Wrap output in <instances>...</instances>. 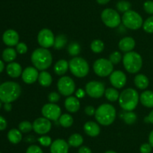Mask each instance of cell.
<instances>
[{
	"instance_id": "obj_35",
	"label": "cell",
	"mask_w": 153,
	"mask_h": 153,
	"mask_svg": "<svg viewBox=\"0 0 153 153\" xmlns=\"http://www.w3.org/2000/svg\"><path fill=\"white\" fill-rule=\"evenodd\" d=\"M67 51H68L69 54L73 56H76L79 55L81 52V46L78 43L76 42H73L70 44H69L68 47H67Z\"/></svg>"
},
{
	"instance_id": "obj_12",
	"label": "cell",
	"mask_w": 153,
	"mask_h": 153,
	"mask_svg": "<svg viewBox=\"0 0 153 153\" xmlns=\"http://www.w3.org/2000/svg\"><path fill=\"white\" fill-rule=\"evenodd\" d=\"M41 112L43 117L48 118L50 121H56L59 119L61 116V110L60 106L53 103L46 104L42 107Z\"/></svg>"
},
{
	"instance_id": "obj_31",
	"label": "cell",
	"mask_w": 153,
	"mask_h": 153,
	"mask_svg": "<svg viewBox=\"0 0 153 153\" xmlns=\"http://www.w3.org/2000/svg\"><path fill=\"white\" fill-rule=\"evenodd\" d=\"M58 122H59V124L62 127L69 128L70 126H72V124H73V118L72 117V116L70 115V114L64 113L60 116Z\"/></svg>"
},
{
	"instance_id": "obj_44",
	"label": "cell",
	"mask_w": 153,
	"mask_h": 153,
	"mask_svg": "<svg viewBox=\"0 0 153 153\" xmlns=\"http://www.w3.org/2000/svg\"><path fill=\"white\" fill-rule=\"evenodd\" d=\"M25 153H43V150L37 145H31L28 147Z\"/></svg>"
},
{
	"instance_id": "obj_53",
	"label": "cell",
	"mask_w": 153,
	"mask_h": 153,
	"mask_svg": "<svg viewBox=\"0 0 153 153\" xmlns=\"http://www.w3.org/2000/svg\"><path fill=\"white\" fill-rule=\"evenodd\" d=\"M111 0H97V2L100 4H105L108 3Z\"/></svg>"
},
{
	"instance_id": "obj_37",
	"label": "cell",
	"mask_w": 153,
	"mask_h": 153,
	"mask_svg": "<svg viewBox=\"0 0 153 153\" xmlns=\"http://www.w3.org/2000/svg\"><path fill=\"white\" fill-rule=\"evenodd\" d=\"M19 130L22 133H28L33 130V124L30 122L23 121L19 124Z\"/></svg>"
},
{
	"instance_id": "obj_32",
	"label": "cell",
	"mask_w": 153,
	"mask_h": 153,
	"mask_svg": "<svg viewBox=\"0 0 153 153\" xmlns=\"http://www.w3.org/2000/svg\"><path fill=\"white\" fill-rule=\"evenodd\" d=\"M67 43V39L64 34H58L55 38V42H54L53 46L56 50H61L65 46Z\"/></svg>"
},
{
	"instance_id": "obj_47",
	"label": "cell",
	"mask_w": 153,
	"mask_h": 153,
	"mask_svg": "<svg viewBox=\"0 0 153 153\" xmlns=\"http://www.w3.org/2000/svg\"><path fill=\"white\" fill-rule=\"evenodd\" d=\"M7 128V121L4 117L0 116V130H4Z\"/></svg>"
},
{
	"instance_id": "obj_33",
	"label": "cell",
	"mask_w": 153,
	"mask_h": 153,
	"mask_svg": "<svg viewBox=\"0 0 153 153\" xmlns=\"http://www.w3.org/2000/svg\"><path fill=\"white\" fill-rule=\"evenodd\" d=\"M91 50L95 53H100L104 50L105 44L102 40H100V39H96V40H93L91 43Z\"/></svg>"
},
{
	"instance_id": "obj_5",
	"label": "cell",
	"mask_w": 153,
	"mask_h": 153,
	"mask_svg": "<svg viewBox=\"0 0 153 153\" xmlns=\"http://www.w3.org/2000/svg\"><path fill=\"white\" fill-rule=\"evenodd\" d=\"M123 63L126 70L131 74L137 73L143 65L141 56L137 52H126L123 57Z\"/></svg>"
},
{
	"instance_id": "obj_23",
	"label": "cell",
	"mask_w": 153,
	"mask_h": 153,
	"mask_svg": "<svg viewBox=\"0 0 153 153\" xmlns=\"http://www.w3.org/2000/svg\"><path fill=\"white\" fill-rule=\"evenodd\" d=\"M140 101L144 106L148 108L153 107V92L146 90L140 94Z\"/></svg>"
},
{
	"instance_id": "obj_9",
	"label": "cell",
	"mask_w": 153,
	"mask_h": 153,
	"mask_svg": "<svg viewBox=\"0 0 153 153\" xmlns=\"http://www.w3.org/2000/svg\"><path fill=\"white\" fill-rule=\"evenodd\" d=\"M103 23L109 28H116L120 24L122 19L119 13L112 8H105L101 14Z\"/></svg>"
},
{
	"instance_id": "obj_1",
	"label": "cell",
	"mask_w": 153,
	"mask_h": 153,
	"mask_svg": "<svg viewBox=\"0 0 153 153\" xmlns=\"http://www.w3.org/2000/svg\"><path fill=\"white\" fill-rule=\"evenodd\" d=\"M22 89L19 84L13 81H7L0 85V100L12 103L20 96Z\"/></svg>"
},
{
	"instance_id": "obj_7",
	"label": "cell",
	"mask_w": 153,
	"mask_h": 153,
	"mask_svg": "<svg viewBox=\"0 0 153 153\" xmlns=\"http://www.w3.org/2000/svg\"><path fill=\"white\" fill-rule=\"evenodd\" d=\"M122 22L126 28L131 30H137L143 26V19L141 16L134 10H129L123 14Z\"/></svg>"
},
{
	"instance_id": "obj_41",
	"label": "cell",
	"mask_w": 153,
	"mask_h": 153,
	"mask_svg": "<svg viewBox=\"0 0 153 153\" xmlns=\"http://www.w3.org/2000/svg\"><path fill=\"white\" fill-rule=\"evenodd\" d=\"M143 9L149 14H153V1L148 0L145 2L143 4Z\"/></svg>"
},
{
	"instance_id": "obj_52",
	"label": "cell",
	"mask_w": 153,
	"mask_h": 153,
	"mask_svg": "<svg viewBox=\"0 0 153 153\" xmlns=\"http://www.w3.org/2000/svg\"><path fill=\"white\" fill-rule=\"evenodd\" d=\"M149 144L152 146V147L153 148V130L150 132V134H149Z\"/></svg>"
},
{
	"instance_id": "obj_49",
	"label": "cell",
	"mask_w": 153,
	"mask_h": 153,
	"mask_svg": "<svg viewBox=\"0 0 153 153\" xmlns=\"http://www.w3.org/2000/svg\"><path fill=\"white\" fill-rule=\"evenodd\" d=\"M145 121H146V122H150L153 124V110L151 111L150 113L149 114V116L145 118Z\"/></svg>"
},
{
	"instance_id": "obj_36",
	"label": "cell",
	"mask_w": 153,
	"mask_h": 153,
	"mask_svg": "<svg viewBox=\"0 0 153 153\" xmlns=\"http://www.w3.org/2000/svg\"><path fill=\"white\" fill-rule=\"evenodd\" d=\"M131 4L128 1H124V0H122V1H120L117 3V8L119 10L120 12H122V13H126L128 10H131Z\"/></svg>"
},
{
	"instance_id": "obj_3",
	"label": "cell",
	"mask_w": 153,
	"mask_h": 153,
	"mask_svg": "<svg viewBox=\"0 0 153 153\" xmlns=\"http://www.w3.org/2000/svg\"><path fill=\"white\" fill-rule=\"evenodd\" d=\"M119 104L124 111H132L140 100L138 92L132 88H126L120 94Z\"/></svg>"
},
{
	"instance_id": "obj_17",
	"label": "cell",
	"mask_w": 153,
	"mask_h": 153,
	"mask_svg": "<svg viewBox=\"0 0 153 153\" xmlns=\"http://www.w3.org/2000/svg\"><path fill=\"white\" fill-rule=\"evenodd\" d=\"M19 34L13 29H7L4 32L2 36L3 42L10 46H16L19 43Z\"/></svg>"
},
{
	"instance_id": "obj_29",
	"label": "cell",
	"mask_w": 153,
	"mask_h": 153,
	"mask_svg": "<svg viewBox=\"0 0 153 153\" xmlns=\"http://www.w3.org/2000/svg\"><path fill=\"white\" fill-rule=\"evenodd\" d=\"M2 58L7 62H12L16 58V51L11 47L6 48L2 52Z\"/></svg>"
},
{
	"instance_id": "obj_48",
	"label": "cell",
	"mask_w": 153,
	"mask_h": 153,
	"mask_svg": "<svg viewBox=\"0 0 153 153\" xmlns=\"http://www.w3.org/2000/svg\"><path fill=\"white\" fill-rule=\"evenodd\" d=\"M79 153H92V151L89 147L83 146L80 147V148L79 149Z\"/></svg>"
},
{
	"instance_id": "obj_26",
	"label": "cell",
	"mask_w": 153,
	"mask_h": 153,
	"mask_svg": "<svg viewBox=\"0 0 153 153\" xmlns=\"http://www.w3.org/2000/svg\"><path fill=\"white\" fill-rule=\"evenodd\" d=\"M38 82L40 85L43 87H48L52 84V77L49 72L46 70H43L39 74L38 76Z\"/></svg>"
},
{
	"instance_id": "obj_20",
	"label": "cell",
	"mask_w": 153,
	"mask_h": 153,
	"mask_svg": "<svg viewBox=\"0 0 153 153\" xmlns=\"http://www.w3.org/2000/svg\"><path fill=\"white\" fill-rule=\"evenodd\" d=\"M66 110L70 112H76L80 108V102L79 99L74 96H69L64 102Z\"/></svg>"
},
{
	"instance_id": "obj_40",
	"label": "cell",
	"mask_w": 153,
	"mask_h": 153,
	"mask_svg": "<svg viewBox=\"0 0 153 153\" xmlns=\"http://www.w3.org/2000/svg\"><path fill=\"white\" fill-rule=\"evenodd\" d=\"M38 142L41 144L43 146H49L52 143V138L49 136H42L38 138Z\"/></svg>"
},
{
	"instance_id": "obj_11",
	"label": "cell",
	"mask_w": 153,
	"mask_h": 153,
	"mask_svg": "<svg viewBox=\"0 0 153 153\" xmlns=\"http://www.w3.org/2000/svg\"><path fill=\"white\" fill-rule=\"evenodd\" d=\"M85 92L87 94L94 98H100L105 94V87L103 82L100 81H91L85 86Z\"/></svg>"
},
{
	"instance_id": "obj_16",
	"label": "cell",
	"mask_w": 153,
	"mask_h": 153,
	"mask_svg": "<svg viewBox=\"0 0 153 153\" xmlns=\"http://www.w3.org/2000/svg\"><path fill=\"white\" fill-rule=\"evenodd\" d=\"M38 70L34 67H28L22 71V79L26 84H32L38 79Z\"/></svg>"
},
{
	"instance_id": "obj_6",
	"label": "cell",
	"mask_w": 153,
	"mask_h": 153,
	"mask_svg": "<svg viewBox=\"0 0 153 153\" xmlns=\"http://www.w3.org/2000/svg\"><path fill=\"white\" fill-rule=\"evenodd\" d=\"M69 68L75 76L82 78L89 73V64L85 58L82 57H74L69 62Z\"/></svg>"
},
{
	"instance_id": "obj_38",
	"label": "cell",
	"mask_w": 153,
	"mask_h": 153,
	"mask_svg": "<svg viewBox=\"0 0 153 153\" xmlns=\"http://www.w3.org/2000/svg\"><path fill=\"white\" fill-rule=\"evenodd\" d=\"M143 28L146 32L153 33V16H149L143 24Z\"/></svg>"
},
{
	"instance_id": "obj_45",
	"label": "cell",
	"mask_w": 153,
	"mask_h": 153,
	"mask_svg": "<svg viewBox=\"0 0 153 153\" xmlns=\"http://www.w3.org/2000/svg\"><path fill=\"white\" fill-rule=\"evenodd\" d=\"M152 147L149 143L142 144L140 148V151L141 153H150L152 152Z\"/></svg>"
},
{
	"instance_id": "obj_14",
	"label": "cell",
	"mask_w": 153,
	"mask_h": 153,
	"mask_svg": "<svg viewBox=\"0 0 153 153\" xmlns=\"http://www.w3.org/2000/svg\"><path fill=\"white\" fill-rule=\"evenodd\" d=\"M33 130L38 134H46L50 131L52 128V123L50 120L45 117H40L36 118L32 123Z\"/></svg>"
},
{
	"instance_id": "obj_15",
	"label": "cell",
	"mask_w": 153,
	"mask_h": 153,
	"mask_svg": "<svg viewBox=\"0 0 153 153\" xmlns=\"http://www.w3.org/2000/svg\"><path fill=\"white\" fill-rule=\"evenodd\" d=\"M110 82L114 88H121L126 83V75L122 70H114L110 75Z\"/></svg>"
},
{
	"instance_id": "obj_28",
	"label": "cell",
	"mask_w": 153,
	"mask_h": 153,
	"mask_svg": "<svg viewBox=\"0 0 153 153\" xmlns=\"http://www.w3.org/2000/svg\"><path fill=\"white\" fill-rule=\"evenodd\" d=\"M83 142V136L79 134H73L68 139V144L70 146L79 147L82 145Z\"/></svg>"
},
{
	"instance_id": "obj_10",
	"label": "cell",
	"mask_w": 153,
	"mask_h": 153,
	"mask_svg": "<svg viewBox=\"0 0 153 153\" xmlns=\"http://www.w3.org/2000/svg\"><path fill=\"white\" fill-rule=\"evenodd\" d=\"M58 90L61 94L64 96H70L76 89L74 80L70 76H61L57 84Z\"/></svg>"
},
{
	"instance_id": "obj_4",
	"label": "cell",
	"mask_w": 153,
	"mask_h": 153,
	"mask_svg": "<svg viewBox=\"0 0 153 153\" xmlns=\"http://www.w3.org/2000/svg\"><path fill=\"white\" fill-rule=\"evenodd\" d=\"M116 116V109L110 104H103L96 110L95 118L102 125L108 126L114 122Z\"/></svg>"
},
{
	"instance_id": "obj_21",
	"label": "cell",
	"mask_w": 153,
	"mask_h": 153,
	"mask_svg": "<svg viewBox=\"0 0 153 153\" xmlns=\"http://www.w3.org/2000/svg\"><path fill=\"white\" fill-rule=\"evenodd\" d=\"M118 46L123 52H131L135 46V40L131 37H125L120 40Z\"/></svg>"
},
{
	"instance_id": "obj_27",
	"label": "cell",
	"mask_w": 153,
	"mask_h": 153,
	"mask_svg": "<svg viewBox=\"0 0 153 153\" xmlns=\"http://www.w3.org/2000/svg\"><path fill=\"white\" fill-rule=\"evenodd\" d=\"M7 139L11 143L17 144L22 140V132L17 129H11L7 133Z\"/></svg>"
},
{
	"instance_id": "obj_8",
	"label": "cell",
	"mask_w": 153,
	"mask_h": 153,
	"mask_svg": "<svg viewBox=\"0 0 153 153\" xmlns=\"http://www.w3.org/2000/svg\"><path fill=\"white\" fill-rule=\"evenodd\" d=\"M94 70L97 75L101 77L110 76L114 70V64L107 58H99L94 63Z\"/></svg>"
},
{
	"instance_id": "obj_55",
	"label": "cell",
	"mask_w": 153,
	"mask_h": 153,
	"mask_svg": "<svg viewBox=\"0 0 153 153\" xmlns=\"http://www.w3.org/2000/svg\"><path fill=\"white\" fill-rule=\"evenodd\" d=\"M105 153H117V152L114 151H112V150H108V151H106Z\"/></svg>"
},
{
	"instance_id": "obj_2",
	"label": "cell",
	"mask_w": 153,
	"mask_h": 153,
	"mask_svg": "<svg viewBox=\"0 0 153 153\" xmlns=\"http://www.w3.org/2000/svg\"><path fill=\"white\" fill-rule=\"evenodd\" d=\"M31 62L34 68L40 70L49 68L52 63V56L46 48H37L33 51L31 56Z\"/></svg>"
},
{
	"instance_id": "obj_39",
	"label": "cell",
	"mask_w": 153,
	"mask_h": 153,
	"mask_svg": "<svg viewBox=\"0 0 153 153\" xmlns=\"http://www.w3.org/2000/svg\"><path fill=\"white\" fill-rule=\"evenodd\" d=\"M121 59H122V56H121L120 52H119L118 51H114L109 56V60L113 64H118L121 61Z\"/></svg>"
},
{
	"instance_id": "obj_43",
	"label": "cell",
	"mask_w": 153,
	"mask_h": 153,
	"mask_svg": "<svg viewBox=\"0 0 153 153\" xmlns=\"http://www.w3.org/2000/svg\"><path fill=\"white\" fill-rule=\"evenodd\" d=\"M28 51V46L25 43H18L16 45V52H19V54H25Z\"/></svg>"
},
{
	"instance_id": "obj_22",
	"label": "cell",
	"mask_w": 153,
	"mask_h": 153,
	"mask_svg": "<svg viewBox=\"0 0 153 153\" xmlns=\"http://www.w3.org/2000/svg\"><path fill=\"white\" fill-rule=\"evenodd\" d=\"M6 71L10 77L16 78L22 75V69L19 63L10 62L6 67Z\"/></svg>"
},
{
	"instance_id": "obj_13",
	"label": "cell",
	"mask_w": 153,
	"mask_h": 153,
	"mask_svg": "<svg viewBox=\"0 0 153 153\" xmlns=\"http://www.w3.org/2000/svg\"><path fill=\"white\" fill-rule=\"evenodd\" d=\"M37 41L40 46L43 48H49L54 45L55 36L53 32L49 28H43L37 34Z\"/></svg>"
},
{
	"instance_id": "obj_51",
	"label": "cell",
	"mask_w": 153,
	"mask_h": 153,
	"mask_svg": "<svg viewBox=\"0 0 153 153\" xmlns=\"http://www.w3.org/2000/svg\"><path fill=\"white\" fill-rule=\"evenodd\" d=\"M4 110L7 111V112H10L12 110V106L10 103H5L4 105Z\"/></svg>"
},
{
	"instance_id": "obj_46",
	"label": "cell",
	"mask_w": 153,
	"mask_h": 153,
	"mask_svg": "<svg viewBox=\"0 0 153 153\" xmlns=\"http://www.w3.org/2000/svg\"><path fill=\"white\" fill-rule=\"evenodd\" d=\"M85 112L87 114L88 116H94L95 115V112H96V110L95 108L93 106L90 105V106H87L85 108Z\"/></svg>"
},
{
	"instance_id": "obj_30",
	"label": "cell",
	"mask_w": 153,
	"mask_h": 153,
	"mask_svg": "<svg viewBox=\"0 0 153 153\" xmlns=\"http://www.w3.org/2000/svg\"><path fill=\"white\" fill-rule=\"evenodd\" d=\"M105 96L109 101L114 102L119 99V92L114 88H108L105 92Z\"/></svg>"
},
{
	"instance_id": "obj_19",
	"label": "cell",
	"mask_w": 153,
	"mask_h": 153,
	"mask_svg": "<svg viewBox=\"0 0 153 153\" xmlns=\"http://www.w3.org/2000/svg\"><path fill=\"white\" fill-rule=\"evenodd\" d=\"M84 130L88 136L95 137V136H97L100 134L101 130H100V125L97 123L92 121H89L87 122L84 124Z\"/></svg>"
},
{
	"instance_id": "obj_34",
	"label": "cell",
	"mask_w": 153,
	"mask_h": 153,
	"mask_svg": "<svg viewBox=\"0 0 153 153\" xmlns=\"http://www.w3.org/2000/svg\"><path fill=\"white\" fill-rule=\"evenodd\" d=\"M122 118L127 124H133L137 120V115L132 111H126L123 112Z\"/></svg>"
},
{
	"instance_id": "obj_18",
	"label": "cell",
	"mask_w": 153,
	"mask_h": 153,
	"mask_svg": "<svg viewBox=\"0 0 153 153\" xmlns=\"http://www.w3.org/2000/svg\"><path fill=\"white\" fill-rule=\"evenodd\" d=\"M69 144L63 139H57L50 146L51 153H68Z\"/></svg>"
},
{
	"instance_id": "obj_25",
	"label": "cell",
	"mask_w": 153,
	"mask_h": 153,
	"mask_svg": "<svg viewBox=\"0 0 153 153\" xmlns=\"http://www.w3.org/2000/svg\"><path fill=\"white\" fill-rule=\"evenodd\" d=\"M69 69V62L66 60L61 59L55 63L54 66V71L57 75H64Z\"/></svg>"
},
{
	"instance_id": "obj_54",
	"label": "cell",
	"mask_w": 153,
	"mask_h": 153,
	"mask_svg": "<svg viewBox=\"0 0 153 153\" xmlns=\"http://www.w3.org/2000/svg\"><path fill=\"white\" fill-rule=\"evenodd\" d=\"M4 68V63H3V62L1 61V60H0V73H1V72L3 71Z\"/></svg>"
},
{
	"instance_id": "obj_42",
	"label": "cell",
	"mask_w": 153,
	"mask_h": 153,
	"mask_svg": "<svg viewBox=\"0 0 153 153\" xmlns=\"http://www.w3.org/2000/svg\"><path fill=\"white\" fill-rule=\"evenodd\" d=\"M60 99V94L58 92H50L48 95V100L50 103L55 104Z\"/></svg>"
},
{
	"instance_id": "obj_50",
	"label": "cell",
	"mask_w": 153,
	"mask_h": 153,
	"mask_svg": "<svg viewBox=\"0 0 153 153\" xmlns=\"http://www.w3.org/2000/svg\"><path fill=\"white\" fill-rule=\"evenodd\" d=\"M85 91L83 89H82V88H79L77 90V92H76V96H77V98H83L85 96Z\"/></svg>"
},
{
	"instance_id": "obj_57",
	"label": "cell",
	"mask_w": 153,
	"mask_h": 153,
	"mask_svg": "<svg viewBox=\"0 0 153 153\" xmlns=\"http://www.w3.org/2000/svg\"><path fill=\"white\" fill-rule=\"evenodd\" d=\"M0 153H1V152H0Z\"/></svg>"
},
{
	"instance_id": "obj_24",
	"label": "cell",
	"mask_w": 153,
	"mask_h": 153,
	"mask_svg": "<svg viewBox=\"0 0 153 153\" xmlns=\"http://www.w3.org/2000/svg\"><path fill=\"white\" fill-rule=\"evenodd\" d=\"M134 82L136 87L139 89H145L149 86V81L146 75L140 74L136 75L134 79Z\"/></svg>"
},
{
	"instance_id": "obj_56",
	"label": "cell",
	"mask_w": 153,
	"mask_h": 153,
	"mask_svg": "<svg viewBox=\"0 0 153 153\" xmlns=\"http://www.w3.org/2000/svg\"><path fill=\"white\" fill-rule=\"evenodd\" d=\"M1 101H0V108H1Z\"/></svg>"
}]
</instances>
